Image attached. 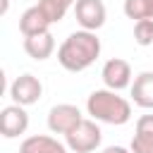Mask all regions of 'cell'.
<instances>
[{
  "label": "cell",
  "instance_id": "obj_4",
  "mask_svg": "<svg viewBox=\"0 0 153 153\" xmlns=\"http://www.w3.org/2000/svg\"><path fill=\"white\" fill-rule=\"evenodd\" d=\"M41 96H43V84H41V79L33 76L31 72L19 74V76L12 81V86H10V98H12L17 105H24V108L38 103Z\"/></svg>",
  "mask_w": 153,
  "mask_h": 153
},
{
  "label": "cell",
  "instance_id": "obj_15",
  "mask_svg": "<svg viewBox=\"0 0 153 153\" xmlns=\"http://www.w3.org/2000/svg\"><path fill=\"white\" fill-rule=\"evenodd\" d=\"M124 14L131 22L151 19V0H124Z\"/></svg>",
  "mask_w": 153,
  "mask_h": 153
},
{
  "label": "cell",
  "instance_id": "obj_7",
  "mask_svg": "<svg viewBox=\"0 0 153 153\" xmlns=\"http://www.w3.org/2000/svg\"><path fill=\"white\" fill-rule=\"evenodd\" d=\"M29 129V112L24 105H5L0 112V131L5 139H17L22 134H26Z\"/></svg>",
  "mask_w": 153,
  "mask_h": 153
},
{
  "label": "cell",
  "instance_id": "obj_2",
  "mask_svg": "<svg viewBox=\"0 0 153 153\" xmlns=\"http://www.w3.org/2000/svg\"><path fill=\"white\" fill-rule=\"evenodd\" d=\"M86 112L103 124H127L131 120V103L112 88H96L86 98Z\"/></svg>",
  "mask_w": 153,
  "mask_h": 153
},
{
  "label": "cell",
  "instance_id": "obj_3",
  "mask_svg": "<svg viewBox=\"0 0 153 153\" xmlns=\"http://www.w3.org/2000/svg\"><path fill=\"white\" fill-rule=\"evenodd\" d=\"M103 141V131L96 124V120H81L69 134H65V143L72 153H91L100 146Z\"/></svg>",
  "mask_w": 153,
  "mask_h": 153
},
{
  "label": "cell",
  "instance_id": "obj_11",
  "mask_svg": "<svg viewBox=\"0 0 153 153\" xmlns=\"http://www.w3.org/2000/svg\"><path fill=\"white\" fill-rule=\"evenodd\" d=\"M19 31L22 36H36V33H43V31H50V19L43 14V10L38 5L29 7L22 12L19 17Z\"/></svg>",
  "mask_w": 153,
  "mask_h": 153
},
{
  "label": "cell",
  "instance_id": "obj_18",
  "mask_svg": "<svg viewBox=\"0 0 153 153\" xmlns=\"http://www.w3.org/2000/svg\"><path fill=\"white\" fill-rule=\"evenodd\" d=\"M7 5H10V0H2V14L7 12Z\"/></svg>",
  "mask_w": 153,
  "mask_h": 153
},
{
  "label": "cell",
  "instance_id": "obj_6",
  "mask_svg": "<svg viewBox=\"0 0 153 153\" xmlns=\"http://www.w3.org/2000/svg\"><path fill=\"white\" fill-rule=\"evenodd\" d=\"M100 76H103V84L105 88H112V91H124V88H131V65L122 57H110L103 69H100Z\"/></svg>",
  "mask_w": 153,
  "mask_h": 153
},
{
  "label": "cell",
  "instance_id": "obj_5",
  "mask_svg": "<svg viewBox=\"0 0 153 153\" xmlns=\"http://www.w3.org/2000/svg\"><path fill=\"white\" fill-rule=\"evenodd\" d=\"M81 120V110L72 103H57L48 110V129L53 134H69Z\"/></svg>",
  "mask_w": 153,
  "mask_h": 153
},
{
  "label": "cell",
  "instance_id": "obj_10",
  "mask_svg": "<svg viewBox=\"0 0 153 153\" xmlns=\"http://www.w3.org/2000/svg\"><path fill=\"white\" fill-rule=\"evenodd\" d=\"M24 50L31 60H48L55 50V38L50 31H43V33H36V36H24Z\"/></svg>",
  "mask_w": 153,
  "mask_h": 153
},
{
  "label": "cell",
  "instance_id": "obj_19",
  "mask_svg": "<svg viewBox=\"0 0 153 153\" xmlns=\"http://www.w3.org/2000/svg\"><path fill=\"white\" fill-rule=\"evenodd\" d=\"M151 19H153V0H151Z\"/></svg>",
  "mask_w": 153,
  "mask_h": 153
},
{
  "label": "cell",
  "instance_id": "obj_14",
  "mask_svg": "<svg viewBox=\"0 0 153 153\" xmlns=\"http://www.w3.org/2000/svg\"><path fill=\"white\" fill-rule=\"evenodd\" d=\"M76 0H38V7L43 10V14L50 19V24H57L65 19L67 10L74 5Z\"/></svg>",
  "mask_w": 153,
  "mask_h": 153
},
{
  "label": "cell",
  "instance_id": "obj_8",
  "mask_svg": "<svg viewBox=\"0 0 153 153\" xmlns=\"http://www.w3.org/2000/svg\"><path fill=\"white\" fill-rule=\"evenodd\" d=\"M74 17L79 22L81 29L86 31H98L103 24H105V5L103 0H76L74 2Z\"/></svg>",
  "mask_w": 153,
  "mask_h": 153
},
{
  "label": "cell",
  "instance_id": "obj_13",
  "mask_svg": "<svg viewBox=\"0 0 153 153\" xmlns=\"http://www.w3.org/2000/svg\"><path fill=\"white\" fill-rule=\"evenodd\" d=\"M19 153H67V143H60L48 134H33L22 141Z\"/></svg>",
  "mask_w": 153,
  "mask_h": 153
},
{
  "label": "cell",
  "instance_id": "obj_17",
  "mask_svg": "<svg viewBox=\"0 0 153 153\" xmlns=\"http://www.w3.org/2000/svg\"><path fill=\"white\" fill-rule=\"evenodd\" d=\"M100 153H131V148H124V146H108V148H103Z\"/></svg>",
  "mask_w": 153,
  "mask_h": 153
},
{
  "label": "cell",
  "instance_id": "obj_9",
  "mask_svg": "<svg viewBox=\"0 0 153 153\" xmlns=\"http://www.w3.org/2000/svg\"><path fill=\"white\" fill-rule=\"evenodd\" d=\"M131 153H153V115H141L129 143Z\"/></svg>",
  "mask_w": 153,
  "mask_h": 153
},
{
  "label": "cell",
  "instance_id": "obj_1",
  "mask_svg": "<svg viewBox=\"0 0 153 153\" xmlns=\"http://www.w3.org/2000/svg\"><path fill=\"white\" fill-rule=\"evenodd\" d=\"M100 55V38L96 36V31H74L69 33L62 45L57 48V62L62 65V69L67 72H84L88 69Z\"/></svg>",
  "mask_w": 153,
  "mask_h": 153
},
{
  "label": "cell",
  "instance_id": "obj_16",
  "mask_svg": "<svg viewBox=\"0 0 153 153\" xmlns=\"http://www.w3.org/2000/svg\"><path fill=\"white\" fill-rule=\"evenodd\" d=\"M134 41L139 45H153V19H139L134 22Z\"/></svg>",
  "mask_w": 153,
  "mask_h": 153
},
{
  "label": "cell",
  "instance_id": "obj_12",
  "mask_svg": "<svg viewBox=\"0 0 153 153\" xmlns=\"http://www.w3.org/2000/svg\"><path fill=\"white\" fill-rule=\"evenodd\" d=\"M131 100L143 110H153V72H141L131 81Z\"/></svg>",
  "mask_w": 153,
  "mask_h": 153
}]
</instances>
